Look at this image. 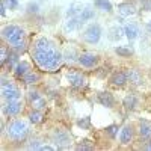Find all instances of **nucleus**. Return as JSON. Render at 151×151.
I'll return each instance as SVG.
<instances>
[{"instance_id": "1", "label": "nucleus", "mask_w": 151, "mask_h": 151, "mask_svg": "<svg viewBox=\"0 0 151 151\" xmlns=\"http://www.w3.org/2000/svg\"><path fill=\"white\" fill-rule=\"evenodd\" d=\"M33 60L41 70L56 71L62 64V55L47 38H40L33 45Z\"/></svg>"}, {"instance_id": "2", "label": "nucleus", "mask_w": 151, "mask_h": 151, "mask_svg": "<svg viewBox=\"0 0 151 151\" xmlns=\"http://www.w3.org/2000/svg\"><path fill=\"white\" fill-rule=\"evenodd\" d=\"M29 134V125L21 119H15L8 125V136L12 141H23Z\"/></svg>"}, {"instance_id": "3", "label": "nucleus", "mask_w": 151, "mask_h": 151, "mask_svg": "<svg viewBox=\"0 0 151 151\" xmlns=\"http://www.w3.org/2000/svg\"><path fill=\"white\" fill-rule=\"evenodd\" d=\"M2 35L5 38V41L11 45H15L17 42L23 41L24 38V30L18 26H14V24H11V26H6L3 30H2Z\"/></svg>"}, {"instance_id": "4", "label": "nucleus", "mask_w": 151, "mask_h": 151, "mask_svg": "<svg viewBox=\"0 0 151 151\" xmlns=\"http://www.w3.org/2000/svg\"><path fill=\"white\" fill-rule=\"evenodd\" d=\"M2 97L5 100H20V91L15 85L8 82L5 77L2 79Z\"/></svg>"}, {"instance_id": "5", "label": "nucleus", "mask_w": 151, "mask_h": 151, "mask_svg": "<svg viewBox=\"0 0 151 151\" xmlns=\"http://www.w3.org/2000/svg\"><path fill=\"white\" fill-rule=\"evenodd\" d=\"M83 38L86 42L89 44H97L100 41V38H101V27L98 26V24H91V26H88V29L85 30L83 33Z\"/></svg>"}, {"instance_id": "6", "label": "nucleus", "mask_w": 151, "mask_h": 151, "mask_svg": "<svg viewBox=\"0 0 151 151\" xmlns=\"http://www.w3.org/2000/svg\"><path fill=\"white\" fill-rule=\"evenodd\" d=\"M53 141H55L58 148H67L71 144V136L64 130H58L53 134Z\"/></svg>"}, {"instance_id": "7", "label": "nucleus", "mask_w": 151, "mask_h": 151, "mask_svg": "<svg viewBox=\"0 0 151 151\" xmlns=\"http://www.w3.org/2000/svg\"><path fill=\"white\" fill-rule=\"evenodd\" d=\"M21 109H23V104H21L20 100H9V101L3 106V110H5V113L8 116L18 115V113L21 112Z\"/></svg>"}, {"instance_id": "8", "label": "nucleus", "mask_w": 151, "mask_h": 151, "mask_svg": "<svg viewBox=\"0 0 151 151\" xmlns=\"http://www.w3.org/2000/svg\"><path fill=\"white\" fill-rule=\"evenodd\" d=\"M79 64L85 68H92L94 65H97V62H98V56L94 55V53H82L79 56Z\"/></svg>"}, {"instance_id": "9", "label": "nucleus", "mask_w": 151, "mask_h": 151, "mask_svg": "<svg viewBox=\"0 0 151 151\" xmlns=\"http://www.w3.org/2000/svg\"><path fill=\"white\" fill-rule=\"evenodd\" d=\"M68 82H70V85L74 86V88H82V86H85L86 79L83 77L80 73H70V74H68Z\"/></svg>"}, {"instance_id": "10", "label": "nucleus", "mask_w": 151, "mask_h": 151, "mask_svg": "<svg viewBox=\"0 0 151 151\" xmlns=\"http://www.w3.org/2000/svg\"><path fill=\"white\" fill-rule=\"evenodd\" d=\"M133 139V129L130 125H125V127L121 129L119 132V142L121 144H129Z\"/></svg>"}, {"instance_id": "11", "label": "nucleus", "mask_w": 151, "mask_h": 151, "mask_svg": "<svg viewBox=\"0 0 151 151\" xmlns=\"http://www.w3.org/2000/svg\"><path fill=\"white\" fill-rule=\"evenodd\" d=\"M124 33H125V36H127L130 41H133V40L137 38V35H139V27H137L134 23H130V24H127V26L124 27Z\"/></svg>"}, {"instance_id": "12", "label": "nucleus", "mask_w": 151, "mask_h": 151, "mask_svg": "<svg viewBox=\"0 0 151 151\" xmlns=\"http://www.w3.org/2000/svg\"><path fill=\"white\" fill-rule=\"evenodd\" d=\"M29 71H30V65L27 64V62H18V64L15 65V68H14L15 76H17V77H21V79H23Z\"/></svg>"}, {"instance_id": "13", "label": "nucleus", "mask_w": 151, "mask_h": 151, "mask_svg": "<svg viewBox=\"0 0 151 151\" xmlns=\"http://www.w3.org/2000/svg\"><path fill=\"white\" fill-rule=\"evenodd\" d=\"M118 12H119L122 17H130V15H134L136 9H134V6L130 5V3H121V5L118 6Z\"/></svg>"}, {"instance_id": "14", "label": "nucleus", "mask_w": 151, "mask_h": 151, "mask_svg": "<svg viewBox=\"0 0 151 151\" xmlns=\"http://www.w3.org/2000/svg\"><path fill=\"white\" fill-rule=\"evenodd\" d=\"M98 101L101 103L103 106H106V107H112L113 104H115V100H113V97H112L109 92L98 94Z\"/></svg>"}, {"instance_id": "15", "label": "nucleus", "mask_w": 151, "mask_h": 151, "mask_svg": "<svg viewBox=\"0 0 151 151\" xmlns=\"http://www.w3.org/2000/svg\"><path fill=\"white\" fill-rule=\"evenodd\" d=\"M125 74H127V80H130L133 85H141L142 83V76L137 70H129Z\"/></svg>"}, {"instance_id": "16", "label": "nucleus", "mask_w": 151, "mask_h": 151, "mask_svg": "<svg viewBox=\"0 0 151 151\" xmlns=\"http://www.w3.org/2000/svg\"><path fill=\"white\" fill-rule=\"evenodd\" d=\"M76 17H79L82 20V23H86V21H89L94 18V9H91L89 6H85L82 11H80V14L79 15H76Z\"/></svg>"}, {"instance_id": "17", "label": "nucleus", "mask_w": 151, "mask_h": 151, "mask_svg": "<svg viewBox=\"0 0 151 151\" xmlns=\"http://www.w3.org/2000/svg\"><path fill=\"white\" fill-rule=\"evenodd\" d=\"M82 20L79 18V17H70V20L67 21V24H65V29L67 30H76V29H79L80 26H82Z\"/></svg>"}, {"instance_id": "18", "label": "nucleus", "mask_w": 151, "mask_h": 151, "mask_svg": "<svg viewBox=\"0 0 151 151\" xmlns=\"http://www.w3.org/2000/svg\"><path fill=\"white\" fill-rule=\"evenodd\" d=\"M125 82H129L127 80V74L125 73H115L112 76V83L115 86H122Z\"/></svg>"}, {"instance_id": "19", "label": "nucleus", "mask_w": 151, "mask_h": 151, "mask_svg": "<svg viewBox=\"0 0 151 151\" xmlns=\"http://www.w3.org/2000/svg\"><path fill=\"white\" fill-rule=\"evenodd\" d=\"M23 82H24V83H27V85H35V83L40 82V74L30 70V71L23 77Z\"/></svg>"}, {"instance_id": "20", "label": "nucleus", "mask_w": 151, "mask_h": 151, "mask_svg": "<svg viewBox=\"0 0 151 151\" xmlns=\"http://www.w3.org/2000/svg\"><path fill=\"white\" fill-rule=\"evenodd\" d=\"M94 5L97 9L103 11V12H112V3L109 0H95Z\"/></svg>"}, {"instance_id": "21", "label": "nucleus", "mask_w": 151, "mask_h": 151, "mask_svg": "<svg viewBox=\"0 0 151 151\" xmlns=\"http://www.w3.org/2000/svg\"><path fill=\"white\" fill-rule=\"evenodd\" d=\"M115 52H116L119 56H122V58H129V56H132V55H133V48H132V47H124V45H119V47H116V48H115Z\"/></svg>"}, {"instance_id": "22", "label": "nucleus", "mask_w": 151, "mask_h": 151, "mask_svg": "<svg viewBox=\"0 0 151 151\" xmlns=\"http://www.w3.org/2000/svg\"><path fill=\"white\" fill-rule=\"evenodd\" d=\"M32 107L33 109H36V110H42L44 107H45V100H44V97L42 95H40V97H36L35 100H32Z\"/></svg>"}, {"instance_id": "23", "label": "nucleus", "mask_w": 151, "mask_h": 151, "mask_svg": "<svg viewBox=\"0 0 151 151\" xmlns=\"http://www.w3.org/2000/svg\"><path fill=\"white\" fill-rule=\"evenodd\" d=\"M136 104H137V98L133 94H130V95H127V97L124 98V106L127 107V109H134Z\"/></svg>"}, {"instance_id": "24", "label": "nucleus", "mask_w": 151, "mask_h": 151, "mask_svg": "<svg viewBox=\"0 0 151 151\" xmlns=\"http://www.w3.org/2000/svg\"><path fill=\"white\" fill-rule=\"evenodd\" d=\"M29 121L30 122H33V124H40L41 121H42V113H41V110H33L30 115H29Z\"/></svg>"}, {"instance_id": "25", "label": "nucleus", "mask_w": 151, "mask_h": 151, "mask_svg": "<svg viewBox=\"0 0 151 151\" xmlns=\"http://www.w3.org/2000/svg\"><path fill=\"white\" fill-rule=\"evenodd\" d=\"M139 133H141V136H142V137H145V139L151 137V125H150V124H147V122L141 124V130H139Z\"/></svg>"}, {"instance_id": "26", "label": "nucleus", "mask_w": 151, "mask_h": 151, "mask_svg": "<svg viewBox=\"0 0 151 151\" xmlns=\"http://www.w3.org/2000/svg\"><path fill=\"white\" fill-rule=\"evenodd\" d=\"M82 5H71L67 11V15L68 17H76V15H79L80 14V11H82Z\"/></svg>"}, {"instance_id": "27", "label": "nucleus", "mask_w": 151, "mask_h": 151, "mask_svg": "<svg viewBox=\"0 0 151 151\" xmlns=\"http://www.w3.org/2000/svg\"><path fill=\"white\" fill-rule=\"evenodd\" d=\"M8 64H9V67H11V68H15V65L18 64V58H17V52H15L14 55H9V58H8Z\"/></svg>"}, {"instance_id": "28", "label": "nucleus", "mask_w": 151, "mask_h": 151, "mask_svg": "<svg viewBox=\"0 0 151 151\" xmlns=\"http://www.w3.org/2000/svg\"><path fill=\"white\" fill-rule=\"evenodd\" d=\"M12 48H14V50H15L17 53H23L24 50H26V42H24V40H23V41L17 42L15 45H12Z\"/></svg>"}, {"instance_id": "29", "label": "nucleus", "mask_w": 151, "mask_h": 151, "mask_svg": "<svg viewBox=\"0 0 151 151\" xmlns=\"http://www.w3.org/2000/svg\"><path fill=\"white\" fill-rule=\"evenodd\" d=\"M2 2L6 5L8 9H17L18 8V2H17V0H2Z\"/></svg>"}, {"instance_id": "30", "label": "nucleus", "mask_w": 151, "mask_h": 151, "mask_svg": "<svg viewBox=\"0 0 151 151\" xmlns=\"http://www.w3.org/2000/svg\"><path fill=\"white\" fill-rule=\"evenodd\" d=\"M8 58H9V55H8V52H6V48L5 47H2V50H0V64H5V62L8 60Z\"/></svg>"}, {"instance_id": "31", "label": "nucleus", "mask_w": 151, "mask_h": 151, "mask_svg": "<svg viewBox=\"0 0 151 151\" xmlns=\"http://www.w3.org/2000/svg\"><path fill=\"white\" fill-rule=\"evenodd\" d=\"M77 125H79V127H85V129H86V127H88V125H89V118H88V116H86V118H83V119H80V121L77 122Z\"/></svg>"}, {"instance_id": "32", "label": "nucleus", "mask_w": 151, "mask_h": 151, "mask_svg": "<svg viewBox=\"0 0 151 151\" xmlns=\"http://www.w3.org/2000/svg\"><path fill=\"white\" fill-rule=\"evenodd\" d=\"M86 142H88V141H85L83 144H79V145H77V150H92V148H94L92 145H88Z\"/></svg>"}, {"instance_id": "33", "label": "nucleus", "mask_w": 151, "mask_h": 151, "mask_svg": "<svg viewBox=\"0 0 151 151\" xmlns=\"http://www.w3.org/2000/svg\"><path fill=\"white\" fill-rule=\"evenodd\" d=\"M116 130H118L116 125H110V127L107 129V133H109L110 136H115V134H116Z\"/></svg>"}, {"instance_id": "34", "label": "nucleus", "mask_w": 151, "mask_h": 151, "mask_svg": "<svg viewBox=\"0 0 151 151\" xmlns=\"http://www.w3.org/2000/svg\"><path fill=\"white\" fill-rule=\"evenodd\" d=\"M38 150H41V151H52V150H55V147H52V145H40Z\"/></svg>"}, {"instance_id": "35", "label": "nucleus", "mask_w": 151, "mask_h": 151, "mask_svg": "<svg viewBox=\"0 0 151 151\" xmlns=\"http://www.w3.org/2000/svg\"><path fill=\"white\" fill-rule=\"evenodd\" d=\"M0 14H2V17L6 15V5L2 2V5H0Z\"/></svg>"}, {"instance_id": "36", "label": "nucleus", "mask_w": 151, "mask_h": 151, "mask_svg": "<svg viewBox=\"0 0 151 151\" xmlns=\"http://www.w3.org/2000/svg\"><path fill=\"white\" fill-rule=\"evenodd\" d=\"M147 29H148V30H150V32H151V21H150V23H148V26H147Z\"/></svg>"}, {"instance_id": "37", "label": "nucleus", "mask_w": 151, "mask_h": 151, "mask_svg": "<svg viewBox=\"0 0 151 151\" xmlns=\"http://www.w3.org/2000/svg\"><path fill=\"white\" fill-rule=\"evenodd\" d=\"M145 148H147V150H151V144H148V145H145Z\"/></svg>"}]
</instances>
